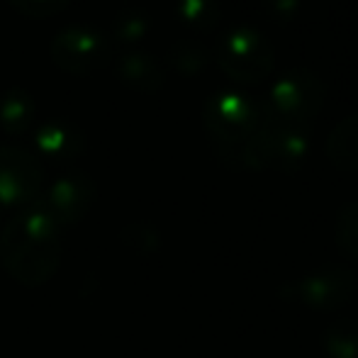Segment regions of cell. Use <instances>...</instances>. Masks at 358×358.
I'll return each mask as SVG.
<instances>
[{"instance_id": "277c9868", "label": "cell", "mask_w": 358, "mask_h": 358, "mask_svg": "<svg viewBox=\"0 0 358 358\" xmlns=\"http://www.w3.org/2000/svg\"><path fill=\"white\" fill-rule=\"evenodd\" d=\"M354 290L356 278L344 266H324L300 283L302 302L315 310H336L351 300Z\"/></svg>"}, {"instance_id": "7c38bea8", "label": "cell", "mask_w": 358, "mask_h": 358, "mask_svg": "<svg viewBox=\"0 0 358 358\" xmlns=\"http://www.w3.org/2000/svg\"><path fill=\"white\" fill-rule=\"evenodd\" d=\"M336 244L339 251L358 261V203L346 205L336 220Z\"/></svg>"}, {"instance_id": "7a4b0ae2", "label": "cell", "mask_w": 358, "mask_h": 358, "mask_svg": "<svg viewBox=\"0 0 358 358\" xmlns=\"http://www.w3.org/2000/svg\"><path fill=\"white\" fill-rule=\"evenodd\" d=\"M215 57L220 69L239 83H261L275 66V52L256 29H231L217 42Z\"/></svg>"}, {"instance_id": "6da1fadb", "label": "cell", "mask_w": 358, "mask_h": 358, "mask_svg": "<svg viewBox=\"0 0 358 358\" xmlns=\"http://www.w3.org/2000/svg\"><path fill=\"white\" fill-rule=\"evenodd\" d=\"M205 129L215 151L229 166L251 169V149L264 122V110L236 93L213 95L205 103Z\"/></svg>"}, {"instance_id": "52a82bcc", "label": "cell", "mask_w": 358, "mask_h": 358, "mask_svg": "<svg viewBox=\"0 0 358 358\" xmlns=\"http://www.w3.org/2000/svg\"><path fill=\"white\" fill-rule=\"evenodd\" d=\"M327 156L334 166L358 171V113L344 117L327 137Z\"/></svg>"}, {"instance_id": "5bb4252c", "label": "cell", "mask_w": 358, "mask_h": 358, "mask_svg": "<svg viewBox=\"0 0 358 358\" xmlns=\"http://www.w3.org/2000/svg\"><path fill=\"white\" fill-rule=\"evenodd\" d=\"M178 13L185 22L198 24V27H208L217 17L215 0H178Z\"/></svg>"}, {"instance_id": "3957f363", "label": "cell", "mask_w": 358, "mask_h": 358, "mask_svg": "<svg viewBox=\"0 0 358 358\" xmlns=\"http://www.w3.org/2000/svg\"><path fill=\"white\" fill-rule=\"evenodd\" d=\"M49 52L59 69L78 76L105 66L110 59V47L105 37L98 29L85 27V24H69L59 29L49 44Z\"/></svg>"}, {"instance_id": "2e32d148", "label": "cell", "mask_w": 358, "mask_h": 358, "mask_svg": "<svg viewBox=\"0 0 358 358\" xmlns=\"http://www.w3.org/2000/svg\"><path fill=\"white\" fill-rule=\"evenodd\" d=\"M268 3L280 17H290V15L297 10V0H268Z\"/></svg>"}, {"instance_id": "8992f818", "label": "cell", "mask_w": 358, "mask_h": 358, "mask_svg": "<svg viewBox=\"0 0 358 358\" xmlns=\"http://www.w3.org/2000/svg\"><path fill=\"white\" fill-rule=\"evenodd\" d=\"M115 73L142 93H156L164 85V69L149 52H124L115 62Z\"/></svg>"}, {"instance_id": "9a60e30c", "label": "cell", "mask_w": 358, "mask_h": 358, "mask_svg": "<svg viewBox=\"0 0 358 358\" xmlns=\"http://www.w3.org/2000/svg\"><path fill=\"white\" fill-rule=\"evenodd\" d=\"M8 3L15 10H20L24 15H32V17H49V15L66 8L71 0H8Z\"/></svg>"}, {"instance_id": "30bf717a", "label": "cell", "mask_w": 358, "mask_h": 358, "mask_svg": "<svg viewBox=\"0 0 358 358\" xmlns=\"http://www.w3.org/2000/svg\"><path fill=\"white\" fill-rule=\"evenodd\" d=\"M322 344L331 358H358V320H336L327 327Z\"/></svg>"}, {"instance_id": "9c48e42d", "label": "cell", "mask_w": 358, "mask_h": 358, "mask_svg": "<svg viewBox=\"0 0 358 358\" xmlns=\"http://www.w3.org/2000/svg\"><path fill=\"white\" fill-rule=\"evenodd\" d=\"M37 144L42 151L54 156L76 154L80 146V132L64 120H49L37 129Z\"/></svg>"}, {"instance_id": "8fae6325", "label": "cell", "mask_w": 358, "mask_h": 358, "mask_svg": "<svg viewBox=\"0 0 358 358\" xmlns=\"http://www.w3.org/2000/svg\"><path fill=\"white\" fill-rule=\"evenodd\" d=\"M169 62L176 71L193 76L205 66V62H208V52H205L203 44H198L195 39H178V42L171 44Z\"/></svg>"}, {"instance_id": "4fadbf2b", "label": "cell", "mask_w": 358, "mask_h": 358, "mask_svg": "<svg viewBox=\"0 0 358 358\" xmlns=\"http://www.w3.org/2000/svg\"><path fill=\"white\" fill-rule=\"evenodd\" d=\"M146 15L139 10H122L115 20V34H117L122 42H137L146 34Z\"/></svg>"}, {"instance_id": "5b68a950", "label": "cell", "mask_w": 358, "mask_h": 358, "mask_svg": "<svg viewBox=\"0 0 358 358\" xmlns=\"http://www.w3.org/2000/svg\"><path fill=\"white\" fill-rule=\"evenodd\" d=\"M42 169L37 159L17 146L0 149V193L5 198H27L37 190Z\"/></svg>"}, {"instance_id": "ba28073f", "label": "cell", "mask_w": 358, "mask_h": 358, "mask_svg": "<svg viewBox=\"0 0 358 358\" xmlns=\"http://www.w3.org/2000/svg\"><path fill=\"white\" fill-rule=\"evenodd\" d=\"M34 98L24 88H10L0 98V124L8 134H24L34 122Z\"/></svg>"}]
</instances>
